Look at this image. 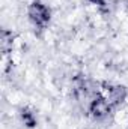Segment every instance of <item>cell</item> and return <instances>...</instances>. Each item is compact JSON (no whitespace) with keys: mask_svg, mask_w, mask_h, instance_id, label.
I'll return each mask as SVG.
<instances>
[{"mask_svg":"<svg viewBox=\"0 0 128 129\" xmlns=\"http://www.w3.org/2000/svg\"><path fill=\"white\" fill-rule=\"evenodd\" d=\"M27 15H29V20L33 26L39 30L45 29L51 20V11L48 9L47 5H44L42 2L39 0H35L29 5L27 8Z\"/></svg>","mask_w":128,"mask_h":129,"instance_id":"cell-1","label":"cell"},{"mask_svg":"<svg viewBox=\"0 0 128 129\" xmlns=\"http://www.w3.org/2000/svg\"><path fill=\"white\" fill-rule=\"evenodd\" d=\"M112 110H113V107L110 105V102L107 101V98L104 96L102 93H98L89 102V107H88L89 116L94 120H104V119H107L109 114L112 113Z\"/></svg>","mask_w":128,"mask_h":129,"instance_id":"cell-2","label":"cell"},{"mask_svg":"<svg viewBox=\"0 0 128 129\" xmlns=\"http://www.w3.org/2000/svg\"><path fill=\"white\" fill-rule=\"evenodd\" d=\"M102 95L107 98V101L110 102V105L113 108L119 107L121 104H124V101L127 99V89L124 86H112V84H102Z\"/></svg>","mask_w":128,"mask_h":129,"instance_id":"cell-3","label":"cell"},{"mask_svg":"<svg viewBox=\"0 0 128 129\" xmlns=\"http://www.w3.org/2000/svg\"><path fill=\"white\" fill-rule=\"evenodd\" d=\"M20 117H21V122H23L27 128H35V126L38 125V120H36L35 113L30 111L27 107L21 108V111H20Z\"/></svg>","mask_w":128,"mask_h":129,"instance_id":"cell-4","label":"cell"},{"mask_svg":"<svg viewBox=\"0 0 128 129\" xmlns=\"http://www.w3.org/2000/svg\"><path fill=\"white\" fill-rule=\"evenodd\" d=\"M14 39V35L11 32H8V30H2V50H3V53H8L9 51V48H12V41Z\"/></svg>","mask_w":128,"mask_h":129,"instance_id":"cell-5","label":"cell"},{"mask_svg":"<svg viewBox=\"0 0 128 129\" xmlns=\"http://www.w3.org/2000/svg\"><path fill=\"white\" fill-rule=\"evenodd\" d=\"M89 3L98 6L101 11H102V9H107V0H89Z\"/></svg>","mask_w":128,"mask_h":129,"instance_id":"cell-6","label":"cell"}]
</instances>
